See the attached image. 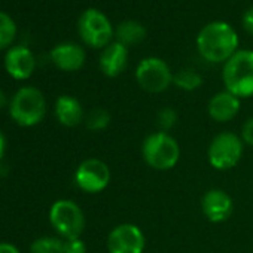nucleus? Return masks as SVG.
<instances>
[{
  "mask_svg": "<svg viewBox=\"0 0 253 253\" xmlns=\"http://www.w3.org/2000/svg\"><path fill=\"white\" fill-rule=\"evenodd\" d=\"M197 49L206 61L225 64L238 51V35L228 23H209L197 36Z\"/></svg>",
  "mask_w": 253,
  "mask_h": 253,
  "instance_id": "nucleus-1",
  "label": "nucleus"
},
{
  "mask_svg": "<svg viewBox=\"0 0 253 253\" xmlns=\"http://www.w3.org/2000/svg\"><path fill=\"white\" fill-rule=\"evenodd\" d=\"M222 79L226 91L235 97H253V51L238 49L225 64Z\"/></svg>",
  "mask_w": 253,
  "mask_h": 253,
  "instance_id": "nucleus-2",
  "label": "nucleus"
},
{
  "mask_svg": "<svg viewBox=\"0 0 253 253\" xmlns=\"http://www.w3.org/2000/svg\"><path fill=\"white\" fill-rule=\"evenodd\" d=\"M143 160L158 171H167L177 166L180 160V146L169 133H154L148 136L142 146Z\"/></svg>",
  "mask_w": 253,
  "mask_h": 253,
  "instance_id": "nucleus-3",
  "label": "nucleus"
},
{
  "mask_svg": "<svg viewBox=\"0 0 253 253\" xmlns=\"http://www.w3.org/2000/svg\"><path fill=\"white\" fill-rule=\"evenodd\" d=\"M11 116L21 126H33L42 122L46 113L43 94L35 86H24L15 92L11 101Z\"/></svg>",
  "mask_w": 253,
  "mask_h": 253,
  "instance_id": "nucleus-4",
  "label": "nucleus"
},
{
  "mask_svg": "<svg viewBox=\"0 0 253 253\" xmlns=\"http://www.w3.org/2000/svg\"><path fill=\"white\" fill-rule=\"evenodd\" d=\"M78 32L81 39L95 49H104L112 43L115 36V30L109 18L95 8H89L82 12L78 21Z\"/></svg>",
  "mask_w": 253,
  "mask_h": 253,
  "instance_id": "nucleus-5",
  "label": "nucleus"
},
{
  "mask_svg": "<svg viewBox=\"0 0 253 253\" xmlns=\"http://www.w3.org/2000/svg\"><path fill=\"white\" fill-rule=\"evenodd\" d=\"M49 222L54 229L66 240L81 238L85 228L82 209L72 200H58L51 206Z\"/></svg>",
  "mask_w": 253,
  "mask_h": 253,
  "instance_id": "nucleus-6",
  "label": "nucleus"
},
{
  "mask_svg": "<svg viewBox=\"0 0 253 253\" xmlns=\"http://www.w3.org/2000/svg\"><path fill=\"white\" fill-rule=\"evenodd\" d=\"M243 143L244 142L235 133L223 131L217 134L211 140L207 152L210 166L219 171L234 169L243 157Z\"/></svg>",
  "mask_w": 253,
  "mask_h": 253,
  "instance_id": "nucleus-7",
  "label": "nucleus"
},
{
  "mask_svg": "<svg viewBox=\"0 0 253 253\" xmlns=\"http://www.w3.org/2000/svg\"><path fill=\"white\" fill-rule=\"evenodd\" d=\"M173 73L169 64L157 57L142 60L136 69V81L140 88L151 94L164 92L173 84Z\"/></svg>",
  "mask_w": 253,
  "mask_h": 253,
  "instance_id": "nucleus-8",
  "label": "nucleus"
},
{
  "mask_svg": "<svg viewBox=\"0 0 253 253\" xmlns=\"http://www.w3.org/2000/svg\"><path fill=\"white\" fill-rule=\"evenodd\" d=\"M75 182L84 192L98 194L104 191L110 183V169L101 160H85L79 164L75 173Z\"/></svg>",
  "mask_w": 253,
  "mask_h": 253,
  "instance_id": "nucleus-9",
  "label": "nucleus"
},
{
  "mask_svg": "<svg viewBox=\"0 0 253 253\" xmlns=\"http://www.w3.org/2000/svg\"><path fill=\"white\" fill-rule=\"evenodd\" d=\"M145 246V234L134 223H121L107 237L109 253H143Z\"/></svg>",
  "mask_w": 253,
  "mask_h": 253,
  "instance_id": "nucleus-10",
  "label": "nucleus"
},
{
  "mask_svg": "<svg viewBox=\"0 0 253 253\" xmlns=\"http://www.w3.org/2000/svg\"><path fill=\"white\" fill-rule=\"evenodd\" d=\"M201 210L207 220L213 223L225 222L234 210L232 198L222 189H210L201 200Z\"/></svg>",
  "mask_w": 253,
  "mask_h": 253,
  "instance_id": "nucleus-11",
  "label": "nucleus"
},
{
  "mask_svg": "<svg viewBox=\"0 0 253 253\" xmlns=\"http://www.w3.org/2000/svg\"><path fill=\"white\" fill-rule=\"evenodd\" d=\"M35 67H36L35 55L24 45L12 46L5 55V69L14 79L18 81L29 79L33 75Z\"/></svg>",
  "mask_w": 253,
  "mask_h": 253,
  "instance_id": "nucleus-12",
  "label": "nucleus"
},
{
  "mask_svg": "<svg viewBox=\"0 0 253 253\" xmlns=\"http://www.w3.org/2000/svg\"><path fill=\"white\" fill-rule=\"evenodd\" d=\"M51 60L52 63L64 72H76L84 67L85 64V51L82 46L67 42V43H60L51 51Z\"/></svg>",
  "mask_w": 253,
  "mask_h": 253,
  "instance_id": "nucleus-13",
  "label": "nucleus"
},
{
  "mask_svg": "<svg viewBox=\"0 0 253 253\" xmlns=\"http://www.w3.org/2000/svg\"><path fill=\"white\" fill-rule=\"evenodd\" d=\"M241 107V101L238 97L231 94L229 91H220L214 94L207 106L209 115L216 122H229L232 121Z\"/></svg>",
  "mask_w": 253,
  "mask_h": 253,
  "instance_id": "nucleus-14",
  "label": "nucleus"
},
{
  "mask_svg": "<svg viewBox=\"0 0 253 253\" xmlns=\"http://www.w3.org/2000/svg\"><path fill=\"white\" fill-rule=\"evenodd\" d=\"M98 64L107 78L119 76L128 64V48L119 42H112L103 49Z\"/></svg>",
  "mask_w": 253,
  "mask_h": 253,
  "instance_id": "nucleus-15",
  "label": "nucleus"
},
{
  "mask_svg": "<svg viewBox=\"0 0 253 253\" xmlns=\"http://www.w3.org/2000/svg\"><path fill=\"white\" fill-rule=\"evenodd\" d=\"M55 115L61 125L76 126L84 121V109L72 95H61L55 103Z\"/></svg>",
  "mask_w": 253,
  "mask_h": 253,
  "instance_id": "nucleus-16",
  "label": "nucleus"
},
{
  "mask_svg": "<svg viewBox=\"0 0 253 253\" xmlns=\"http://www.w3.org/2000/svg\"><path fill=\"white\" fill-rule=\"evenodd\" d=\"M146 27L136 20H125L115 29L116 42L124 46H137L146 39Z\"/></svg>",
  "mask_w": 253,
  "mask_h": 253,
  "instance_id": "nucleus-17",
  "label": "nucleus"
},
{
  "mask_svg": "<svg viewBox=\"0 0 253 253\" xmlns=\"http://www.w3.org/2000/svg\"><path fill=\"white\" fill-rule=\"evenodd\" d=\"M173 84L183 91H195L203 85V78L200 73L191 69H182L173 76Z\"/></svg>",
  "mask_w": 253,
  "mask_h": 253,
  "instance_id": "nucleus-18",
  "label": "nucleus"
},
{
  "mask_svg": "<svg viewBox=\"0 0 253 253\" xmlns=\"http://www.w3.org/2000/svg\"><path fill=\"white\" fill-rule=\"evenodd\" d=\"M112 121L110 113L103 109V107H95L92 109L86 116H85V124H86V128L91 131H101L106 130L109 124Z\"/></svg>",
  "mask_w": 253,
  "mask_h": 253,
  "instance_id": "nucleus-19",
  "label": "nucleus"
},
{
  "mask_svg": "<svg viewBox=\"0 0 253 253\" xmlns=\"http://www.w3.org/2000/svg\"><path fill=\"white\" fill-rule=\"evenodd\" d=\"M32 253H64V241L57 237H41L33 241Z\"/></svg>",
  "mask_w": 253,
  "mask_h": 253,
  "instance_id": "nucleus-20",
  "label": "nucleus"
},
{
  "mask_svg": "<svg viewBox=\"0 0 253 253\" xmlns=\"http://www.w3.org/2000/svg\"><path fill=\"white\" fill-rule=\"evenodd\" d=\"M17 36V26L14 20L5 14L0 12V49L8 48Z\"/></svg>",
  "mask_w": 253,
  "mask_h": 253,
  "instance_id": "nucleus-21",
  "label": "nucleus"
},
{
  "mask_svg": "<svg viewBox=\"0 0 253 253\" xmlns=\"http://www.w3.org/2000/svg\"><path fill=\"white\" fill-rule=\"evenodd\" d=\"M177 122V112L171 107H163L157 115V124L163 133L170 131Z\"/></svg>",
  "mask_w": 253,
  "mask_h": 253,
  "instance_id": "nucleus-22",
  "label": "nucleus"
},
{
  "mask_svg": "<svg viewBox=\"0 0 253 253\" xmlns=\"http://www.w3.org/2000/svg\"><path fill=\"white\" fill-rule=\"evenodd\" d=\"M64 253H86V246L81 238L66 240L64 241Z\"/></svg>",
  "mask_w": 253,
  "mask_h": 253,
  "instance_id": "nucleus-23",
  "label": "nucleus"
},
{
  "mask_svg": "<svg viewBox=\"0 0 253 253\" xmlns=\"http://www.w3.org/2000/svg\"><path fill=\"white\" fill-rule=\"evenodd\" d=\"M241 140L246 145L253 146V118H250L244 122L243 130H241Z\"/></svg>",
  "mask_w": 253,
  "mask_h": 253,
  "instance_id": "nucleus-24",
  "label": "nucleus"
},
{
  "mask_svg": "<svg viewBox=\"0 0 253 253\" xmlns=\"http://www.w3.org/2000/svg\"><path fill=\"white\" fill-rule=\"evenodd\" d=\"M243 27L249 35L253 36V8L247 9L246 14L243 15Z\"/></svg>",
  "mask_w": 253,
  "mask_h": 253,
  "instance_id": "nucleus-25",
  "label": "nucleus"
},
{
  "mask_svg": "<svg viewBox=\"0 0 253 253\" xmlns=\"http://www.w3.org/2000/svg\"><path fill=\"white\" fill-rule=\"evenodd\" d=\"M0 253H20V250L9 243H0Z\"/></svg>",
  "mask_w": 253,
  "mask_h": 253,
  "instance_id": "nucleus-26",
  "label": "nucleus"
},
{
  "mask_svg": "<svg viewBox=\"0 0 253 253\" xmlns=\"http://www.w3.org/2000/svg\"><path fill=\"white\" fill-rule=\"evenodd\" d=\"M5 152H6V137L2 131H0V161H3Z\"/></svg>",
  "mask_w": 253,
  "mask_h": 253,
  "instance_id": "nucleus-27",
  "label": "nucleus"
},
{
  "mask_svg": "<svg viewBox=\"0 0 253 253\" xmlns=\"http://www.w3.org/2000/svg\"><path fill=\"white\" fill-rule=\"evenodd\" d=\"M9 174V166L3 161H0V177H6Z\"/></svg>",
  "mask_w": 253,
  "mask_h": 253,
  "instance_id": "nucleus-28",
  "label": "nucleus"
},
{
  "mask_svg": "<svg viewBox=\"0 0 253 253\" xmlns=\"http://www.w3.org/2000/svg\"><path fill=\"white\" fill-rule=\"evenodd\" d=\"M6 94L2 91V89H0V109H2V107H5L6 106Z\"/></svg>",
  "mask_w": 253,
  "mask_h": 253,
  "instance_id": "nucleus-29",
  "label": "nucleus"
}]
</instances>
